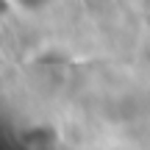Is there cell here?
<instances>
[{"label":"cell","instance_id":"1","mask_svg":"<svg viewBox=\"0 0 150 150\" xmlns=\"http://www.w3.org/2000/svg\"><path fill=\"white\" fill-rule=\"evenodd\" d=\"M11 6L20 8V11H25V14H39V11L50 8L53 0H11Z\"/></svg>","mask_w":150,"mask_h":150}]
</instances>
